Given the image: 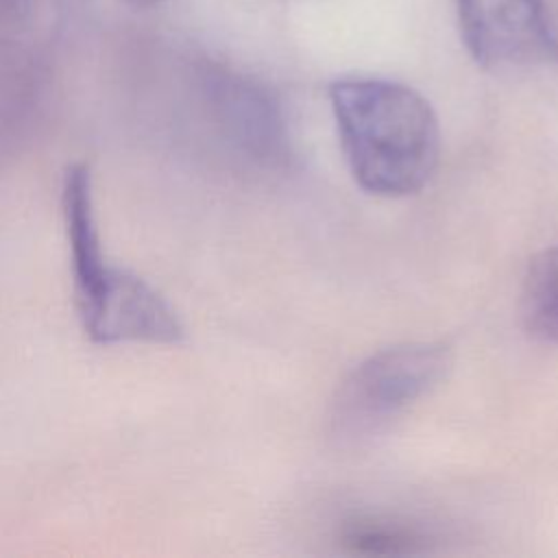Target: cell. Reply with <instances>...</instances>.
I'll return each mask as SVG.
<instances>
[{
  "label": "cell",
  "instance_id": "obj_1",
  "mask_svg": "<svg viewBox=\"0 0 558 558\" xmlns=\"http://www.w3.org/2000/svg\"><path fill=\"white\" fill-rule=\"evenodd\" d=\"M340 144L355 183L375 196L416 194L440 159L432 105L388 78H340L329 87Z\"/></svg>",
  "mask_w": 558,
  "mask_h": 558
},
{
  "label": "cell",
  "instance_id": "obj_2",
  "mask_svg": "<svg viewBox=\"0 0 558 558\" xmlns=\"http://www.w3.org/2000/svg\"><path fill=\"white\" fill-rule=\"evenodd\" d=\"M61 216L70 255L72 296L85 336L96 344H174L183 323L168 299L140 275L107 259L94 181L85 163H70L61 181Z\"/></svg>",
  "mask_w": 558,
  "mask_h": 558
},
{
  "label": "cell",
  "instance_id": "obj_3",
  "mask_svg": "<svg viewBox=\"0 0 558 558\" xmlns=\"http://www.w3.org/2000/svg\"><path fill=\"white\" fill-rule=\"evenodd\" d=\"M453 355L440 342L381 349L360 362L331 403V432L340 440H364L390 427L449 375Z\"/></svg>",
  "mask_w": 558,
  "mask_h": 558
},
{
  "label": "cell",
  "instance_id": "obj_4",
  "mask_svg": "<svg viewBox=\"0 0 558 558\" xmlns=\"http://www.w3.org/2000/svg\"><path fill=\"white\" fill-rule=\"evenodd\" d=\"M469 54L482 68L558 63V33L543 0H456Z\"/></svg>",
  "mask_w": 558,
  "mask_h": 558
},
{
  "label": "cell",
  "instance_id": "obj_5",
  "mask_svg": "<svg viewBox=\"0 0 558 558\" xmlns=\"http://www.w3.org/2000/svg\"><path fill=\"white\" fill-rule=\"evenodd\" d=\"M203 94L209 122L233 157L266 170L290 166L294 153L286 122L266 92L244 78L209 72Z\"/></svg>",
  "mask_w": 558,
  "mask_h": 558
},
{
  "label": "cell",
  "instance_id": "obj_6",
  "mask_svg": "<svg viewBox=\"0 0 558 558\" xmlns=\"http://www.w3.org/2000/svg\"><path fill=\"white\" fill-rule=\"evenodd\" d=\"M521 318L530 333L558 344V246L530 259L521 286Z\"/></svg>",
  "mask_w": 558,
  "mask_h": 558
},
{
  "label": "cell",
  "instance_id": "obj_7",
  "mask_svg": "<svg viewBox=\"0 0 558 558\" xmlns=\"http://www.w3.org/2000/svg\"><path fill=\"white\" fill-rule=\"evenodd\" d=\"M340 541L353 554L408 556L427 549V536L412 523L390 517H355L342 525Z\"/></svg>",
  "mask_w": 558,
  "mask_h": 558
},
{
  "label": "cell",
  "instance_id": "obj_8",
  "mask_svg": "<svg viewBox=\"0 0 558 558\" xmlns=\"http://www.w3.org/2000/svg\"><path fill=\"white\" fill-rule=\"evenodd\" d=\"M39 0H0V41L24 39V28Z\"/></svg>",
  "mask_w": 558,
  "mask_h": 558
},
{
  "label": "cell",
  "instance_id": "obj_9",
  "mask_svg": "<svg viewBox=\"0 0 558 558\" xmlns=\"http://www.w3.org/2000/svg\"><path fill=\"white\" fill-rule=\"evenodd\" d=\"M126 2L133 7H148V4H155L157 0H126Z\"/></svg>",
  "mask_w": 558,
  "mask_h": 558
}]
</instances>
